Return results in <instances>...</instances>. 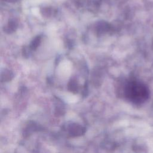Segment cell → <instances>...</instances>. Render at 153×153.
Listing matches in <instances>:
<instances>
[{"mask_svg":"<svg viewBox=\"0 0 153 153\" xmlns=\"http://www.w3.org/2000/svg\"><path fill=\"white\" fill-rule=\"evenodd\" d=\"M127 96L134 102L144 100L148 96L146 86L138 81L130 82L126 87Z\"/></svg>","mask_w":153,"mask_h":153,"instance_id":"6da1fadb","label":"cell"}]
</instances>
